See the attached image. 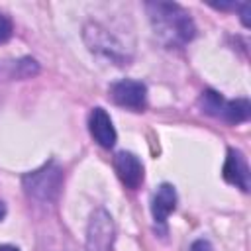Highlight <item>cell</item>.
Wrapping results in <instances>:
<instances>
[{"instance_id":"1","label":"cell","mask_w":251,"mask_h":251,"mask_svg":"<svg viewBox=\"0 0 251 251\" xmlns=\"http://www.w3.org/2000/svg\"><path fill=\"white\" fill-rule=\"evenodd\" d=\"M153 31L165 47H182L196 35V25L190 14L175 2H147L145 4Z\"/></svg>"},{"instance_id":"2","label":"cell","mask_w":251,"mask_h":251,"mask_svg":"<svg viewBox=\"0 0 251 251\" xmlns=\"http://www.w3.org/2000/svg\"><path fill=\"white\" fill-rule=\"evenodd\" d=\"M22 182L29 198H35L39 202H53L63 186V171L51 161L41 169L27 173L22 178Z\"/></svg>"},{"instance_id":"3","label":"cell","mask_w":251,"mask_h":251,"mask_svg":"<svg viewBox=\"0 0 251 251\" xmlns=\"http://www.w3.org/2000/svg\"><path fill=\"white\" fill-rule=\"evenodd\" d=\"M116 239V227L112 216L98 208L90 214L86 227V251H112Z\"/></svg>"},{"instance_id":"4","label":"cell","mask_w":251,"mask_h":251,"mask_svg":"<svg viewBox=\"0 0 251 251\" xmlns=\"http://www.w3.org/2000/svg\"><path fill=\"white\" fill-rule=\"evenodd\" d=\"M110 98L114 104L129 110H143L147 104V88L139 80L124 78L110 86Z\"/></svg>"},{"instance_id":"5","label":"cell","mask_w":251,"mask_h":251,"mask_svg":"<svg viewBox=\"0 0 251 251\" xmlns=\"http://www.w3.org/2000/svg\"><path fill=\"white\" fill-rule=\"evenodd\" d=\"M84 41L88 43L90 51L102 53L112 61H118V65L124 63V55H122V47L120 43L110 35V31H106L104 27H100L98 24H88L84 27Z\"/></svg>"},{"instance_id":"6","label":"cell","mask_w":251,"mask_h":251,"mask_svg":"<svg viewBox=\"0 0 251 251\" xmlns=\"http://www.w3.org/2000/svg\"><path fill=\"white\" fill-rule=\"evenodd\" d=\"M222 175H224L226 182L241 188L243 192L249 190V165H247L245 155L239 149H233V147L227 149V157H226Z\"/></svg>"},{"instance_id":"7","label":"cell","mask_w":251,"mask_h":251,"mask_svg":"<svg viewBox=\"0 0 251 251\" xmlns=\"http://www.w3.org/2000/svg\"><path fill=\"white\" fill-rule=\"evenodd\" d=\"M114 169H116L120 180L131 190L139 188V184L143 182V175H145L143 163L139 161L137 155H133L129 151H120L114 157Z\"/></svg>"},{"instance_id":"8","label":"cell","mask_w":251,"mask_h":251,"mask_svg":"<svg viewBox=\"0 0 251 251\" xmlns=\"http://www.w3.org/2000/svg\"><path fill=\"white\" fill-rule=\"evenodd\" d=\"M88 129H90V135L94 137V141L100 145V147H114L116 143V129L112 126V120L108 116V112L104 108H94L88 116Z\"/></svg>"},{"instance_id":"9","label":"cell","mask_w":251,"mask_h":251,"mask_svg":"<svg viewBox=\"0 0 251 251\" xmlns=\"http://www.w3.org/2000/svg\"><path fill=\"white\" fill-rule=\"evenodd\" d=\"M176 208V190L173 184L169 182H163L155 194H153V200H151V214H153V220L157 224H165L169 214L175 212Z\"/></svg>"},{"instance_id":"10","label":"cell","mask_w":251,"mask_h":251,"mask_svg":"<svg viewBox=\"0 0 251 251\" xmlns=\"http://www.w3.org/2000/svg\"><path fill=\"white\" fill-rule=\"evenodd\" d=\"M249 114H251V106L245 98L227 100L224 106V112H222V120L227 124H241V122H247Z\"/></svg>"},{"instance_id":"11","label":"cell","mask_w":251,"mask_h":251,"mask_svg":"<svg viewBox=\"0 0 251 251\" xmlns=\"http://www.w3.org/2000/svg\"><path fill=\"white\" fill-rule=\"evenodd\" d=\"M226 98L216 92V90H204L198 98V106L204 114L208 116H214V118H222V112H224V106H226Z\"/></svg>"},{"instance_id":"12","label":"cell","mask_w":251,"mask_h":251,"mask_svg":"<svg viewBox=\"0 0 251 251\" xmlns=\"http://www.w3.org/2000/svg\"><path fill=\"white\" fill-rule=\"evenodd\" d=\"M37 73H39V65H37L33 59L25 57V59L16 61L14 76H18V78H29V76H33V75H37Z\"/></svg>"},{"instance_id":"13","label":"cell","mask_w":251,"mask_h":251,"mask_svg":"<svg viewBox=\"0 0 251 251\" xmlns=\"http://www.w3.org/2000/svg\"><path fill=\"white\" fill-rule=\"evenodd\" d=\"M10 37H12V22L8 16H4L0 12V45L6 43Z\"/></svg>"},{"instance_id":"14","label":"cell","mask_w":251,"mask_h":251,"mask_svg":"<svg viewBox=\"0 0 251 251\" xmlns=\"http://www.w3.org/2000/svg\"><path fill=\"white\" fill-rule=\"evenodd\" d=\"M188 251H214V247H212V243H210L208 239H196V241L188 247Z\"/></svg>"},{"instance_id":"15","label":"cell","mask_w":251,"mask_h":251,"mask_svg":"<svg viewBox=\"0 0 251 251\" xmlns=\"http://www.w3.org/2000/svg\"><path fill=\"white\" fill-rule=\"evenodd\" d=\"M241 22L245 27H249V4H241Z\"/></svg>"},{"instance_id":"16","label":"cell","mask_w":251,"mask_h":251,"mask_svg":"<svg viewBox=\"0 0 251 251\" xmlns=\"http://www.w3.org/2000/svg\"><path fill=\"white\" fill-rule=\"evenodd\" d=\"M4 216H6V204L0 200V222L4 220Z\"/></svg>"},{"instance_id":"17","label":"cell","mask_w":251,"mask_h":251,"mask_svg":"<svg viewBox=\"0 0 251 251\" xmlns=\"http://www.w3.org/2000/svg\"><path fill=\"white\" fill-rule=\"evenodd\" d=\"M0 251H20V249L14 245H0Z\"/></svg>"}]
</instances>
